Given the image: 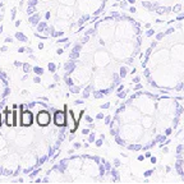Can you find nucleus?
Masks as SVG:
<instances>
[{
  "mask_svg": "<svg viewBox=\"0 0 184 184\" xmlns=\"http://www.w3.org/2000/svg\"><path fill=\"white\" fill-rule=\"evenodd\" d=\"M128 1H129V3H134V1H136V0H128Z\"/></svg>",
  "mask_w": 184,
  "mask_h": 184,
  "instance_id": "de8ad7c7",
  "label": "nucleus"
},
{
  "mask_svg": "<svg viewBox=\"0 0 184 184\" xmlns=\"http://www.w3.org/2000/svg\"><path fill=\"white\" fill-rule=\"evenodd\" d=\"M18 123V111H9L5 107V124L8 126H15Z\"/></svg>",
  "mask_w": 184,
  "mask_h": 184,
  "instance_id": "f03ea898",
  "label": "nucleus"
},
{
  "mask_svg": "<svg viewBox=\"0 0 184 184\" xmlns=\"http://www.w3.org/2000/svg\"><path fill=\"white\" fill-rule=\"evenodd\" d=\"M102 118H104L102 114H98V115H97V119H102Z\"/></svg>",
  "mask_w": 184,
  "mask_h": 184,
  "instance_id": "58836bf2",
  "label": "nucleus"
},
{
  "mask_svg": "<svg viewBox=\"0 0 184 184\" xmlns=\"http://www.w3.org/2000/svg\"><path fill=\"white\" fill-rule=\"evenodd\" d=\"M24 50H26L24 47H19L18 49V52H24Z\"/></svg>",
  "mask_w": 184,
  "mask_h": 184,
  "instance_id": "cd10ccee",
  "label": "nucleus"
},
{
  "mask_svg": "<svg viewBox=\"0 0 184 184\" xmlns=\"http://www.w3.org/2000/svg\"><path fill=\"white\" fill-rule=\"evenodd\" d=\"M46 28V22H41L37 24V31L38 32H44V29Z\"/></svg>",
  "mask_w": 184,
  "mask_h": 184,
  "instance_id": "0eeeda50",
  "label": "nucleus"
},
{
  "mask_svg": "<svg viewBox=\"0 0 184 184\" xmlns=\"http://www.w3.org/2000/svg\"><path fill=\"white\" fill-rule=\"evenodd\" d=\"M33 72L36 73L37 75H41L42 73H44V69H42V68H40V67H34V68H33Z\"/></svg>",
  "mask_w": 184,
  "mask_h": 184,
  "instance_id": "1a4fd4ad",
  "label": "nucleus"
},
{
  "mask_svg": "<svg viewBox=\"0 0 184 184\" xmlns=\"http://www.w3.org/2000/svg\"><path fill=\"white\" fill-rule=\"evenodd\" d=\"M119 97H125V92H123V93H119Z\"/></svg>",
  "mask_w": 184,
  "mask_h": 184,
  "instance_id": "f704fd0d",
  "label": "nucleus"
},
{
  "mask_svg": "<svg viewBox=\"0 0 184 184\" xmlns=\"http://www.w3.org/2000/svg\"><path fill=\"white\" fill-rule=\"evenodd\" d=\"M182 18H184V14H180L179 17H178V19H182Z\"/></svg>",
  "mask_w": 184,
  "mask_h": 184,
  "instance_id": "49530a36",
  "label": "nucleus"
},
{
  "mask_svg": "<svg viewBox=\"0 0 184 184\" xmlns=\"http://www.w3.org/2000/svg\"><path fill=\"white\" fill-rule=\"evenodd\" d=\"M67 84H68L69 87L73 86V80H72V78H67Z\"/></svg>",
  "mask_w": 184,
  "mask_h": 184,
  "instance_id": "a211bd4d",
  "label": "nucleus"
},
{
  "mask_svg": "<svg viewBox=\"0 0 184 184\" xmlns=\"http://www.w3.org/2000/svg\"><path fill=\"white\" fill-rule=\"evenodd\" d=\"M120 6H121V8H125V6H126V3H125V1L120 3Z\"/></svg>",
  "mask_w": 184,
  "mask_h": 184,
  "instance_id": "c756f323",
  "label": "nucleus"
},
{
  "mask_svg": "<svg viewBox=\"0 0 184 184\" xmlns=\"http://www.w3.org/2000/svg\"><path fill=\"white\" fill-rule=\"evenodd\" d=\"M55 69H56V67H55V64H54V63H50L49 64V70L51 72V73L55 72Z\"/></svg>",
  "mask_w": 184,
  "mask_h": 184,
  "instance_id": "9b49d317",
  "label": "nucleus"
},
{
  "mask_svg": "<svg viewBox=\"0 0 184 184\" xmlns=\"http://www.w3.org/2000/svg\"><path fill=\"white\" fill-rule=\"evenodd\" d=\"M105 120H106V124H109V121H110V118H109V116H107V118L105 119Z\"/></svg>",
  "mask_w": 184,
  "mask_h": 184,
  "instance_id": "79ce46f5",
  "label": "nucleus"
},
{
  "mask_svg": "<svg viewBox=\"0 0 184 184\" xmlns=\"http://www.w3.org/2000/svg\"><path fill=\"white\" fill-rule=\"evenodd\" d=\"M34 13V6L33 5H28V9H27V14H33Z\"/></svg>",
  "mask_w": 184,
  "mask_h": 184,
  "instance_id": "9d476101",
  "label": "nucleus"
},
{
  "mask_svg": "<svg viewBox=\"0 0 184 184\" xmlns=\"http://www.w3.org/2000/svg\"><path fill=\"white\" fill-rule=\"evenodd\" d=\"M22 68H23V72L24 73H29V70H31V65L28 63H24L22 65Z\"/></svg>",
  "mask_w": 184,
  "mask_h": 184,
  "instance_id": "6e6552de",
  "label": "nucleus"
},
{
  "mask_svg": "<svg viewBox=\"0 0 184 184\" xmlns=\"http://www.w3.org/2000/svg\"><path fill=\"white\" fill-rule=\"evenodd\" d=\"M172 31H174V28H169V29L166 31V33H171V32H172Z\"/></svg>",
  "mask_w": 184,
  "mask_h": 184,
  "instance_id": "72a5a7b5",
  "label": "nucleus"
},
{
  "mask_svg": "<svg viewBox=\"0 0 184 184\" xmlns=\"http://www.w3.org/2000/svg\"><path fill=\"white\" fill-rule=\"evenodd\" d=\"M38 18H40V14H38V13L32 14V15L29 17V22L32 23V24L36 26V24H38Z\"/></svg>",
  "mask_w": 184,
  "mask_h": 184,
  "instance_id": "39448f33",
  "label": "nucleus"
},
{
  "mask_svg": "<svg viewBox=\"0 0 184 184\" xmlns=\"http://www.w3.org/2000/svg\"><path fill=\"white\" fill-rule=\"evenodd\" d=\"M1 52H5V51H8V46H1Z\"/></svg>",
  "mask_w": 184,
  "mask_h": 184,
  "instance_id": "393cba45",
  "label": "nucleus"
},
{
  "mask_svg": "<svg viewBox=\"0 0 184 184\" xmlns=\"http://www.w3.org/2000/svg\"><path fill=\"white\" fill-rule=\"evenodd\" d=\"M152 33H153V31H152V29H150V31H148V32H147V36H151V34H152Z\"/></svg>",
  "mask_w": 184,
  "mask_h": 184,
  "instance_id": "473e14b6",
  "label": "nucleus"
},
{
  "mask_svg": "<svg viewBox=\"0 0 184 184\" xmlns=\"http://www.w3.org/2000/svg\"><path fill=\"white\" fill-rule=\"evenodd\" d=\"M180 9H182V6H180V5H175L174 6V12H180Z\"/></svg>",
  "mask_w": 184,
  "mask_h": 184,
  "instance_id": "b1692460",
  "label": "nucleus"
},
{
  "mask_svg": "<svg viewBox=\"0 0 184 184\" xmlns=\"http://www.w3.org/2000/svg\"><path fill=\"white\" fill-rule=\"evenodd\" d=\"M19 26H21V21H17L15 22V27H19Z\"/></svg>",
  "mask_w": 184,
  "mask_h": 184,
  "instance_id": "2f4dec72",
  "label": "nucleus"
},
{
  "mask_svg": "<svg viewBox=\"0 0 184 184\" xmlns=\"http://www.w3.org/2000/svg\"><path fill=\"white\" fill-rule=\"evenodd\" d=\"M141 148V146H129V150H139Z\"/></svg>",
  "mask_w": 184,
  "mask_h": 184,
  "instance_id": "6ab92c4d",
  "label": "nucleus"
},
{
  "mask_svg": "<svg viewBox=\"0 0 184 184\" xmlns=\"http://www.w3.org/2000/svg\"><path fill=\"white\" fill-rule=\"evenodd\" d=\"M65 41H68V38H63V40H61V38H60V40L58 41V42H65Z\"/></svg>",
  "mask_w": 184,
  "mask_h": 184,
  "instance_id": "c9c22d12",
  "label": "nucleus"
},
{
  "mask_svg": "<svg viewBox=\"0 0 184 184\" xmlns=\"http://www.w3.org/2000/svg\"><path fill=\"white\" fill-rule=\"evenodd\" d=\"M125 74H126V70H125V68H121V69H120V77H123V78H124V77H125Z\"/></svg>",
  "mask_w": 184,
  "mask_h": 184,
  "instance_id": "2eb2a0df",
  "label": "nucleus"
},
{
  "mask_svg": "<svg viewBox=\"0 0 184 184\" xmlns=\"http://www.w3.org/2000/svg\"><path fill=\"white\" fill-rule=\"evenodd\" d=\"M142 5H143V6H146V8H151V6H152V5H151V4H150V3H147V1L142 3Z\"/></svg>",
  "mask_w": 184,
  "mask_h": 184,
  "instance_id": "412c9836",
  "label": "nucleus"
},
{
  "mask_svg": "<svg viewBox=\"0 0 184 184\" xmlns=\"http://www.w3.org/2000/svg\"><path fill=\"white\" fill-rule=\"evenodd\" d=\"M75 104H77V105H79V104H82V100H77V101H75Z\"/></svg>",
  "mask_w": 184,
  "mask_h": 184,
  "instance_id": "e433bc0d",
  "label": "nucleus"
},
{
  "mask_svg": "<svg viewBox=\"0 0 184 184\" xmlns=\"http://www.w3.org/2000/svg\"><path fill=\"white\" fill-rule=\"evenodd\" d=\"M129 10H130V12H132V13H134V12H136V9H134V8H133V6H132V8H130V9H129Z\"/></svg>",
  "mask_w": 184,
  "mask_h": 184,
  "instance_id": "a18cd8bd",
  "label": "nucleus"
},
{
  "mask_svg": "<svg viewBox=\"0 0 184 184\" xmlns=\"http://www.w3.org/2000/svg\"><path fill=\"white\" fill-rule=\"evenodd\" d=\"M70 91L73 92V93H78L79 87H73V86H70Z\"/></svg>",
  "mask_w": 184,
  "mask_h": 184,
  "instance_id": "4468645a",
  "label": "nucleus"
},
{
  "mask_svg": "<svg viewBox=\"0 0 184 184\" xmlns=\"http://www.w3.org/2000/svg\"><path fill=\"white\" fill-rule=\"evenodd\" d=\"M101 107H102V109H107V107H109V104H104Z\"/></svg>",
  "mask_w": 184,
  "mask_h": 184,
  "instance_id": "c85d7f7f",
  "label": "nucleus"
},
{
  "mask_svg": "<svg viewBox=\"0 0 184 184\" xmlns=\"http://www.w3.org/2000/svg\"><path fill=\"white\" fill-rule=\"evenodd\" d=\"M90 90H91V87H88L87 90L83 92V97H84V98H86V97H88V96H90Z\"/></svg>",
  "mask_w": 184,
  "mask_h": 184,
  "instance_id": "f8f14e48",
  "label": "nucleus"
},
{
  "mask_svg": "<svg viewBox=\"0 0 184 184\" xmlns=\"http://www.w3.org/2000/svg\"><path fill=\"white\" fill-rule=\"evenodd\" d=\"M45 160H46V157H42V159L40 160V164H41V162H44V161H45Z\"/></svg>",
  "mask_w": 184,
  "mask_h": 184,
  "instance_id": "c03bdc74",
  "label": "nucleus"
},
{
  "mask_svg": "<svg viewBox=\"0 0 184 184\" xmlns=\"http://www.w3.org/2000/svg\"><path fill=\"white\" fill-rule=\"evenodd\" d=\"M164 37V33H160V34H157V40H161V38Z\"/></svg>",
  "mask_w": 184,
  "mask_h": 184,
  "instance_id": "bb28decb",
  "label": "nucleus"
},
{
  "mask_svg": "<svg viewBox=\"0 0 184 184\" xmlns=\"http://www.w3.org/2000/svg\"><path fill=\"white\" fill-rule=\"evenodd\" d=\"M36 3H37V0H29V1H28V5H36Z\"/></svg>",
  "mask_w": 184,
  "mask_h": 184,
  "instance_id": "aec40b11",
  "label": "nucleus"
},
{
  "mask_svg": "<svg viewBox=\"0 0 184 184\" xmlns=\"http://www.w3.org/2000/svg\"><path fill=\"white\" fill-rule=\"evenodd\" d=\"M88 141H90V142H93V141H95V134H93V133L90 134V137H88Z\"/></svg>",
  "mask_w": 184,
  "mask_h": 184,
  "instance_id": "dca6fc26",
  "label": "nucleus"
},
{
  "mask_svg": "<svg viewBox=\"0 0 184 184\" xmlns=\"http://www.w3.org/2000/svg\"><path fill=\"white\" fill-rule=\"evenodd\" d=\"M86 120L87 121H92V119H91V116H86Z\"/></svg>",
  "mask_w": 184,
  "mask_h": 184,
  "instance_id": "ea45409f",
  "label": "nucleus"
},
{
  "mask_svg": "<svg viewBox=\"0 0 184 184\" xmlns=\"http://www.w3.org/2000/svg\"><path fill=\"white\" fill-rule=\"evenodd\" d=\"M15 38H17L18 41H23V42L28 40V38H27V37H26V36H24V34H23L22 32H17V33H15Z\"/></svg>",
  "mask_w": 184,
  "mask_h": 184,
  "instance_id": "423d86ee",
  "label": "nucleus"
},
{
  "mask_svg": "<svg viewBox=\"0 0 184 184\" xmlns=\"http://www.w3.org/2000/svg\"><path fill=\"white\" fill-rule=\"evenodd\" d=\"M54 123L58 126H65L67 125V115H65L64 111L58 110L55 111V115H54Z\"/></svg>",
  "mask_w": 184,
  "mask_h": 184,
  "instance_id": "7ed1b4c3",
  "label": "nucleus"
},
{
  "mask_svg": "<svg viewBox=\"0 0 184 184\" xmlns=\"http://www.w3.org/2000/svg\"><path fill=\"white\" fill-rule=\"evenodd\" d=\"M3 29H4V27H3V26H0V34L3 33Z\"/></svg>",
  "mask_w": 184,
  "mask_h": 184,
  "instance_id": "37998d69",
  "label": "nucleus"
},
{
  "mask_svg": "<svg viewBox=\"0 0 184 184\" xmlns=\"http://www.w3.org/2000/svg\"><path fill=\"white\" fill-rule=\"evenodd\" d=\"M101 144H102V138H101V139H98L97 142H96V146H98V147H100Z\"/></svg>",
  "mask_w": 184,
  "mask_h": 184,
  "instance_id": "a878e982",
  "label": "nucleus"
},
{
  "mask_svg": "<svg viewBox=\"0 0 184 184\" xmlns=\"http://www.w3.org/2000/svg\"><path fill=\"white\" fill-rule=\"evenodd\" d=\"M37 123H38V125H41V126H46L50 123V113L49 111H46V110H42V111H38V114H37Z\"/></svg>",
  "mask_w": 184,
  "mask_h": 184,
  "instance_id": "20e7f679",
  "label": "nucleus"
},
{
  "mask_svg": "<svg viewBox=\"0 0 184 184\" xmlns=\"http://www.w3.org/2000/svg\"><path fill=\"white\" fill-rule=\"evenodd\" d=\"M116 142H118V144H120V146H124V141H121L119 137H116Z\"/></svg>",
  "mask_w": 184,
  "mask_h": 184,
  "instance_id": "f3484780",
  "label": "nucleus"
},
{
  "mask_svg": "<svg viewBox=\"0 0 184 184\" xmlns=\"http://www.w3.org/2000/svg\"><path fill=\"white\" fill-rule=\"evenodd\" d=\"M115 134H116V133H115V130H114L113 128H111V136H115Z\"/></svg>",
  "mask_w": 184,
  "mask_h": 184,
  "instance_id": "4c0bfd02",
  "label": "nucleus"
},
{
  "mask_svg": "<svg viewBox=\"0 0 184 184\" xmlns=\"http://www.w3.org/2000/svg\"><path fill=\"white\" fill-rule=\"evenodd\" d=\"M42 47H44V44H38V49H40V50H41Z\"/></svg>",
  "mask_w": 184,
  "mask_h": 184,
  "instance_id": "a19ab883",
  "label": "nucleus"
},
{
  "mask_svg": "<svg viewBox=\"0 0 184 184\" xmlns=\"http://www.w3.org/2000/svg\"><path fill=\"white\" fill-rule=\"evenodd\" d=\"M104 95H105V93H98V92H96V93H95V97H96V98H100V97H102Z\"/></svg>",
  "mask_w": 184,
  "mask_h": 184,
  "instance_id": "4be33fe9",
  "label": "nucleus"
},
{
  "mask_svg": "<svg viewBox=\"0 0 184 184\" xmlns=\"http://www.w3.org/2000/svg\"><path fill=\"white\" fill-rule=\"evenodd\" d=\"M58 54H59V55H60V54H63L64 51H63V49H58V51H56Z\"/></svg>",
  "mask_w": 184,
  "mask_h": 184,
  "instance_id": "7c9ffc66",
  "label": "nucleus"
},
{
  "mask_svg": "<svg viewBox=\"0 0 184 184\" xmlns=\"http://www.w3.org/2000/svg\"><path fill=\"white\" fill-rule=\"evenodd\" d=\"M33 80H34V83H40L41 82V78H40V77H34Z\"/></svg>",
  "mask_w": 184,
  "mask_h": 184,
  "instance_id": "5701e85b",
  "label": "nucleus"
},
{
  "mask_svg": "<svg viewBox=\"0 0 184 184\" xmlns=\"http://www.w3.org/2000/svg\"><path fill=\"white\" fill-rule=\"evenodd\" d=\"M4 42H5V44H10V42H13V37H10V36L5 37V40H4Z\"/></svg>",
  "mask_w": 184,
  "mask_h": 184,
  "instance_id": "ddd939ff",
  "label": "nucleus"
},
{
  "mask_svg": "<svg viewBox=\"0 0 184 184\" xmlns=\"http://www.w3.org/2000/svg\"><path fill=\"white\" fill-rule=\"evenodd\" d=\"M18 119H19V124H21L22 126H29V125H32V123H33L32 111H29V110L22 111V113L18 115Z\"/></svg>",
  "mask_w": 184,
  "mask_h": 184,
  "instance_id": "f257e3e1",
  "label": "nucleus"
}]
</instances>
